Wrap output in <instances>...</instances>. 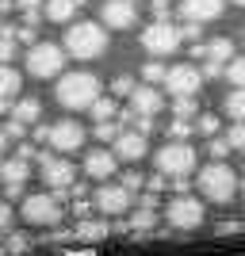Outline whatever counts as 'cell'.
Segmentation results:
<instances>
[{"label": "cell", "mask_w": 245, "mask_h": 256, "mask_svg": "<svg viewBox=\"0 0 245 256\" xmlns=\"http://www.w3.org/2000/svg\"><path fill=\"white\" fill-rule=\"evenodd\" d=\"M62 80H58V92H54V100L62 107H69V111H88V104L100 96V80L92 73H58Z\"/></svg>", "instance_id": "cell-1"}, {"label": "cell", "mask_w": 245, "mask_h": 256, "mask_svg": "<svg viewBox=\"0 0 245 256\" xmlns=\"http://www.w3.org/2000/svg\"><path fill=\"white\" fill-rule=\"evenodd\" d=\"M104 50H107V27L104 23L81 20V23L69 27V34H65V54H73L81 62H92V58H100Z\"/></svg>", "instance_id": "cell-2"}, {"label": "cell", "mask_w": 245, "mask_h": 256, "mask_svg": "<svg viewBox=\"0 0 245 256\" xmlns=\"http://www.w3.org/2000/svg\"><path fill=\"white\" fill-rule=\"evenodd\" d=\"M195 188H199V195L207 199V203H230L237 192V172L226 164V160H214V164H207V168L199 172V180H195Z\"/></svg>", "instance_id": "cell-3"}, {"label": "cell", "mask_w": 245, "mask_h": 256, "mask_svg": "<svg viewBox=\"0 0 245 256\" xmlns=\"http://www.w3.org/2000/svg\"><path fill=\"white\" fill-rule=\"evenodd\" d=\"M195 160H199V153L180 138H172L169 146H161L153 153V164H157L161 176H188V172H195Z\"/></svg>", "instance_id": "cell-4"}, {"label": "cell", "mask_w": 245, "mask_h": 256, "mask_svg": "<svg viewBox=\"0 0 245 256\" xmlns=\"http://www.w3.org/2000/svg\"><path fill=\"white\" fill-rule=\"evenodd\" d=\"M203 218H207L203 203H199V199H192L188 192H180L169 206H165V222H169L172 230H180V234H192V230H199Z\"/></svg>", "instance_id": "cell-5"}, {"label": "cell", "mask_w": 245, "mask_h": 256, "mask_svg": "<svg viewBox=\"0 0 245 256\" xmlns=\"http://www.w3.org/2000/svg\"><path fill=\"white\" fill-rule=\"evenodd\" d=\"M65 65V50L54 42H31V50H27V73L39 76V80H50V76L62 73Z\"/></svg>", "instance_id": "cell-6"}, {"label": "cell", "mask_w": 245, "mask_h": 256, "mask_svg": "<svg viewBox=\"0 0 245 256\" xmlns=\"http://www.w3.org/2000/svg\"><path fill=\"white\" fill-rule=\"evenodd\" d=\"M35 160L43 164L46 188H54V195H58V199H65V188L77 180V168H73L65 157H58V153H35Z\"/></svg>", "instance_id": "cell-7"}, {"label": "cell", "mask_w": 245, "mask_h": 256, "mask_svg": "<svg viewBox=\"0 0 245 256\" xmlns=\"http://www.w3.org/2000/svg\"><path fill=\"white\" fill-rule=\"evenodd\" d=\"M180 42H184V38H180V31H176V23H169V20H153L146 31H142V46H146L153 58L172 54Z\"/></svg>", "instance_id": "cell-8"}, {"label": "cell", "mask_w": 245, "mask_h": 256, "mask_svg": "<svg viewBox=\"0 0 245 256\" xmlns=\"http://www.w3.org/2000/svg\"><path fill=\"white\" fill-rule=\"evenodd\" d=\"M62 199H58V195H27V199H23V218H27V222L31 226H58L62 222Z\"/></svg>", "instance_id": "cell-9"}, {"label": "cell", "mask_w": 245, "mask_h": 256, "mask_svg": "<svg viewBox=\"0 0 245 256\" xmlns=\"http://www.w3.org/2000/svg\"><path fill=\"white\" fill-rule=\"evenodd\" d=\"M46 142H50L54 153H73L85 146V126L77 122V118H62V122H54L46 130Z\"/></svg>", "instance_id": "cell-10"}, {"label": "cell", "mask_w": 245, "mask_h": 256, "mask_svg": "<svg viewBox=\"0 0 245 256\" xmlns=\"http://www.w3.org/2000/svg\"><path fill=\"white\" fill-rule=\"evenodd\" d=\"M165 88H169V96H199V84H203V73L195 65H172L165 69Z\"/></svg>", "instance_id": "cell-11"}, {"label": "cell", "mask_w": 245, "mask_h": 256, "mask_svg": "<svg viewBox=\"0 0 245 256\" xmlns=\"http://www.w3.org/2000/svg\"><path fill=\"white\" fill-rule=\"evenodd\" d=\"M176 12H180V20L211 23V20H218V16L226 12V0H180V4H176Z\"/></svg>", "instance_id": "cell-12"}, {"label": "cell", "mask_w": 245, "mask_h": 256, "mask_svg": "<svg viewBox=\"0 0 245 256\" xmlns=\"http://www.w3.org/2000/svg\"><path fill=\"white\" fill-rule=\"evenodd\" d=\"M111 146H115V157H123V160H142L146 157V134H138V130H119L115 138H111Z\"/></svg>", "instance_id": "cell-13"}, {"label": "cell", "mask_w": 245, "mask_h": 256, "mask_svg": "<svg viewBox=\"0 0 245 256\" xmlns=\"http://www.w3.org/2000/svg\"><path fill=\"white\" fill-rule=\"evenodd\" d=\"M134 20H138V12L130 0H107L104 4V27H111V31H130Z\"/></svg>", "instance_id": "cell-14"}, {"label": "cell", "mask_w": 245, "mask_h": 256, "mask_svg": "<svg viewBox=\"0 0 245 256\" xmlns=\"http://www.w3.org/2000/svg\"><path fill=\"white\" fill-rule=\"evenodd\" d=\"M96 206L104 214H127L130 188H123V184H107V188H100V192H96Z\"/></svg>", "instance_id": "cell-15"}, {"label": "cell", "mask_w": 245, "mask_h": 256, "mask_svg": "<svg viewBox=\"0 0 245 256\" xmlns=\"http://www.w3.org/2000/svg\"><path fill=\"white\" fill-rule=\"evenodd\" d=\"M130 104H134V115H157L165 100H161L157 84H142V88H130Z\"/></svg>", "instance_id": "cell-16"}, {"label": "cell", "mask_w": 245, "mask_h": 256, "mask_svg": "<svg viewBox=\"0 0 245 256\" xmlns=\"http://www.w3.org/2000/svg\"><path fill=\"white\" fill-rule=\"evenodd\" d=\"M115 164H119V157L111 150H92L85 157V172L92 176V180H107V176L115 172Z\"/></svg>", "instance_id": "cell-17"}, {"label": "cell", "mask_w": 245, "mask_h": 256, "mask_svg": "<svg viewBox=\"0 0 245 256\" xmlns=\"http://www.w3.org/2000/svg\"><path fill=\"white\" fill-rule=\"evenodd\" d=\"M16 96H20V73L8 62H0V111H8Z\"/></svg>", "instance_id": "cell-18"}, {"label": "cell", "mask_w": 245, "mask_h": 256, "mask_svg": "<svg viewBox=\"0 0 245 256\" xmlns=\"http://www.w3.org/2000/svg\"><path fill=\"white\" fill-rule=\"evenodd\" d=\"M111 234V226L104 222V218H81L77 222V230H73V237H81V241H104V237Z\"/></svg>", "instance_id": "cell-19"}, {"label": "cell", "mask_w": 245, "mask_h": 256, "mask_svg": "<svg viewBox=\"0 0 245 256\" xmlns=\"http://www.w3.org/2000/svg\"><path fill=\"white\" fill-rule=\"evenodd\" d=\"M27 176H31V160H23V157L0 160V180L4 184H23Z\"/></svg>", "instance_id": "cell-20"}, {"label": "cell", "mask_w": 245, "mask_h": 256, "mask_svg": "<svg viewBox=\"0 0 245 256\" xmlns=\"http://www.w3.org/2000/svg\"><path fill=\"white\" fill-rule=\"evenodd\" d=\"M46 4V20L50 23H69L81 8V0H43Z\"/></svg>", "instance_id": "cell-21"}, {"label": "cell", "mask_w": 245, "mask_h": 256, "mask_svg": "<svg viewBox=\"0 0 245 256\" xmlns=\"http://www.w3.org/2000/svg\"><path fill=\"white\" fill-rule=\"evenodd\" d=\"M203 54H207V65H218V69H222V62L234 54V38H214L211 46H203Z\"/></svg>", "instance_id": "cell-22"}, {"label": "cell", "mask_w": 245, "mask_h": 256, "mask_svg": "<svg viewBox=\"0 0 245 256\" xmlns=\"http://www.w3.org/2000/svg\"><path fill=\"white\" fill-rule=\"evenodd\" d=\"M39 115H43V104H39L35 96H27V100H20V104H16V115H12V118L27 126V122H39Z\"/></svg>", "instance_id": "cell-23"}, {"label": "cell", "mask_w": 245, "mask_h": 256, "mask_svg": "<svg viewBox=\"0 0 245 256\" xmlns=\"http://www.w3.org/2000/svg\"><path fill=\"white\" fill-rule=\"evenodd\" d=\"M222 73H226V80H230L234 88H241V84H245V58L230 54V58L222 62Z\"/></svg>", "instance_id": "cell-24"}, {"label": "cell", "mask_w": 245, "mask_h": 256, "mask_svg": "<svg viewBox=\"0 0 245 256\" xmlns=\"http://www.w3.org/2000/svg\"><path fill=\"white\" fill-rule=\"evenodd\" d=\"M146 230H153V210H149V206H138V210L127 218V234H146Z\"/></svg>", "instance_id": "cell-25"}, {"label": "cell", "mask_w": 245, "mask_h": 256, "mask_svg": "<svg viewBox=\"0 0 245 256\" xmlns=\"http://www.w3.org/2000/svg\"><path fill=\"white\" fill-rule=\"evenodd\" d=\"M88 111H92V118L100 122V118H115V115H119V104H115L111 96H96L92 104H88Z\"/></svg>", "instance_id": "cell-26"}, {"label": "cell", "mask_w": 245, "mask_h": 256, "mask_svg": "<svg viewBox=\"0 0 245 256\" xmlns=\"http://www.w3.org/2000/svg\"><path fill=\"white\" fill-rule=\"evenodd\" d=\"M172 111L180 118H195L199 115V104H195V96H172Z\"/></svg>", "instance_id": "cell-27"}, {"label": "cell", "mask_w": 245, "mask_h": 256, "mask_svg": "<svg viewBox=\"0 0 245 256\" xmlns=\"http://www.w3.org/2000/svg\"><path fill=\"white\" fill-rule=\"evenodd\" d=\"M4 248H8V256H27V252L35 248V241H31L27 234H12V237H8V245H4Z\"/></svg>", "instance_id": "cell-28"}, {"label": "cell", "mask_w": 245, "mask_h": 256, "mask_svg": "<svg viewBox=\"0 0 245 256\" xmlns=\"http://www.w3.org/2000/svg\"><path fill=\"white\" fill-rule=\"evenodd\" d=\"M226 115L230 118H245V92L241 88H234V92L226 96Z\"/></svg>", "instance_id": "cell-29"}, {"label": "cell", "mask_w": 245, "mask_h": 256, "mask_svg": "<svg viewBox=\"0 0 245 256\" xmlns=\"http://www.w3.org/2000/svg\"><path fill=\"white\" fill-rule=\"evenodd\" d=\"M218 126H222V122H218V115H195V122H192V130H199V134H207V138H211V134H218Z\"/></svg>", "instance_id": "cell-30"}, {"label": "cell", "mask_w": 245, "mask_h": 256, "mask_svg": "<svg viewBox=\"0 0 245 256\" xmlns=\"http://www.w3.org/2000/svg\"><path fill=\"white\" fill-rule=\"evenodd\" d=\"M92 134H96L100 142H111V138L119 134V122H115V118H100L96 126H92Z\"/></svg>", "instance_id": "cell-31"}, {"label": "cell", "mask_w": 245, "mask_h": 256, "mask_svg": "<svg viewBox=\"0 0 245 256\" xmlns=\"http://www.w3.org/2000/svg\"><path fill=\"white\" fill-rule=\"evenodd\" d=\"M226 146H230V150H245V126H241V118H234V126L226 130Z\"/></svg>", "instance_id": "cell-32"}, {"label": "cell", "mask_w": 245, "mask_h": 256, "mask_svg": "<svg viewBox=\"0 0 245 256\" xmlns=\"http://www.w3.org/2000/svg\"><path fill=\"white\" fill-rule=\"evenodd\" d=\"M169 134H172V138H180V142H188V138H192V118H180V115H176L169 122Z\"/></svg>", "instance_id": "cell-33"}, {"label": "cell", "mask_w": 245, "mask_h": 256, "mask_svg": "<svg viewBox=\"0 0 245 256\" xmlns=\"http://www.w3.org/2000/svg\"><path fill=\"white\" fill-rule=\"evenodd\" d=\"M161 76H165V65H157V62H146V65H142V80H146V84H157Z\"/></svg>", "instance_id": "cell-34"}, {"label": "cell", "mask_w": 245, "mask_h": 256, "mask_svg": "<svg viewBox=\"0 0 245 256\" xmlns=\"http://www.w3.org/2000/svg\"><path fill=\"white\" fill-rule=\"evenodd\" d=\"M23 8V16H27V23H39V8H43V0H16Z\"/></svg>", "instance_id": "cell-35"}, {"label": "cell", "mask_w": 245, "mask_h": 256, "mask_svg": "<svg viewBox=\"0 0 245 256\" xmlns=\"http://www.w3.org/2000/svg\"><path fill=\"white\" fill-rule=\"evenodd\" d=\"M12 58H16V38L0 34V62H12Z\"/></svg>", "instance_id": "cell-36"}, {"label": "cell", "mask_w": 245, "mask_h": 256, "mask_svg": "<svg viewBox=\"0 0 245 256\" xmlns=\"http://www.w3.org/2000/svg\"><path fill=\"white\" fill-rule=\"evenodd\" d=\"M23 134H27V126H23V122H16V118H8V126H4V138H8V142H20Z\"/></svg>", "instance_id": "cell-37"}, {"label": "cell", "mask_w": 245, "mask_h": 256, "mask_svg": "<svg viewBox=\"0 0 245 256\" xmlns=\"http://www.w3.org/2000/svg\"><path fill=\"white\" fill-rule=\"evenodd\" d=\"M226 153H230V146H226V138H218V134H211V157L222 160Z\"/></svg>", "instance_id": "cell-38"}, {"label": "cell", "mask_w": 245, "mask_h": 256, "mask_svg": "<svg viewBox=\"0 0 245 256\" xmlns=\"http://www.w3.org/2000/svg\"><path fill=\"white\" fill-rule=\"evenodd\" d=\"M130 88H134L130 76H115V80H111V92H115V96H130Z\"/></svg>", "instance_id": "cell-39"}, {"label": "cell", "mask_w": 245, "mask_h": 256, "mask_svg": "<svg viewBox=\"0 0 245 256\" xmlns=\"http://www.w3.org/2000/svg\"><path fill=\"white\" fill-rule=\"evenodd\" d=\"M8 226H12V203H8V199H0V234H4Z\"/></svg>", "instance_id": "cell-40"}, {"label": "cell", "mask_w": 245, "mask_h": 256, "mask_svg": "<svg viewBox=\"0 0 245 256\" xmlns=\"http://www.w3.org/2000/svg\"><path fill=\"white\" fill-rule=\"evenodd\" d=\"M134 126H138V134H149L153 130V115H134Z\"/></svg>", "instance_id": "cell-41"}, {"label": "cell", "mask_w": 245, "mask_h": 256, "mask_svg": "<svg viewBox=\"0 0 245 256\" xmlns=\"http://www.w3.org/2000/svg\"><path fill=\"white\" fill-rule=\"evenodd\" d=\"M149 8H153V16H157V20H169V0H153Z\"/></svg>", "instance_id": "cell-42"}, {"label": "cell", "mask_w": 245, "mask_h": 256, "mask_svg": "<svg viewBox=\"0 0 245 256\" xmlns=\"http://www.w3.org/2000/svg\"><path fill=\"white\" fill-rule=\"evenodd\" d=\"M4 199H23V184H8V188H4Z\"/></svg>", "instance_id": "cell-43"}, {"label": "cell", "mask_w": 245, "mask_h": 256, "mask_svg": "<svg viewBox=\"0 0 245 256\" xmlns=\"http://www.w3.org/2000/svg\"><path fill=\"white\" fill-rule=\"evenodd\" d=\"M123 188H142V176L138 172H127V176H123Z\"/></svg>", "instance_id": "cell-44"}, {"label": "cell", "mask_w": 245, "mask_h": 256, "mask_svg": "<svg viewBox=\"0 0 245 256\" xmlns=\"http://www.w3.org/2000/svg\"><path fill=\"white\" fill-rule=\"evenodd\" d=\"M35 153H39V150H35V146H27V142H23V146H20V153H16V157H23V160H35Z\"/></svg>", "instance_id": "cell-45"}, {"label": "cell", "mask_w": 245, "mask_h": 256, "mask_svg": "<svg viewBox=\"0 0 245 256\" xmlns=\"http://www.w3.org/2000/svg\"><path fill=\"white\" fill-rule=\"evenodd\" d=\"M237 230H241V222H222V226H218V234H226V237L237 234Z\"/></svg>", "instance_id": "cell-46"}, {"label": "cell", "mask_w": 245, "mask_h": 256, "mask_svg": "<svg viewBox=\"0 0 245 256\" xmlns=\"http://www.w3.org/2000/svg\"><path fill=\"white\" fill-rule=\"evenodd\" d=\"M73 214H77V218H85V214H88V203H85V199H77V206H73Z\"/></svg>", "instance_id": "cell-47"}, {"label": "cell", "mask_w": 245, "mask_h": 256, "mask_svg": "<svg viewBox=\"0 0 245 256\" xmlns=\"http://www.w3.org/2000/svg\"><path fill=\"white\" fill-rule=\"evenodd\" d=\"M4 150H8V138H4V130H0V157H4Z\"/></svg>", "instance_id": "cell-48"}, {"label": "cell", "mask_w": 245, "mask_h": 256, "mask_svg": "<svg viewBox=\"0 0 245 256\" xmlns=\"http://www.w3.org/2000/svg\"><path fill=\"white\" fill-rule=\"evenodd\" d=\"M230 4H237V8H241V4H245V0H230Z\"/></svg>", "instance_id": "cell-49"}, {"label": "cell", "mask_w": 245, "mask_h": 256, "mask_svg": "<svg viewBox=\"0 0 245 256\" xmlns=\"http://www.w3.org/2000/svg\"><path fill=\"white\" fill-rule=\"evenodd\" d=\"M0 256H8V248H0Z\"/></svg>", "instance_id": "cell-50"}]
</instances>
